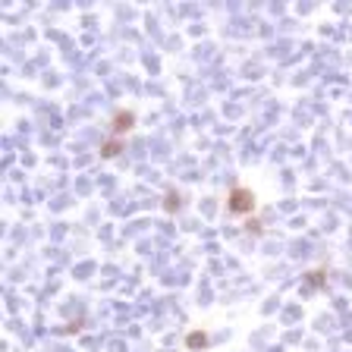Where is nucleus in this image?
Wrapping results in <instances>:
<instances>
[{
    "label": "nucleus",
    "mask_w": 352,
    "mask_h": 352,
    "mask_svg": "<svg viewBox=\"0 0 352 352\" xmlns=\"http://www.w3.org/2000/svg\"><path fill=\"white\" fill-rule=\"evenodd\" d=\"M249 201H251V195H249V192H242V189L233 195V208L236 211H245V208H249Z\"/></svg>",
    "instance_id": "f257e3e1"
}]
</instances>
